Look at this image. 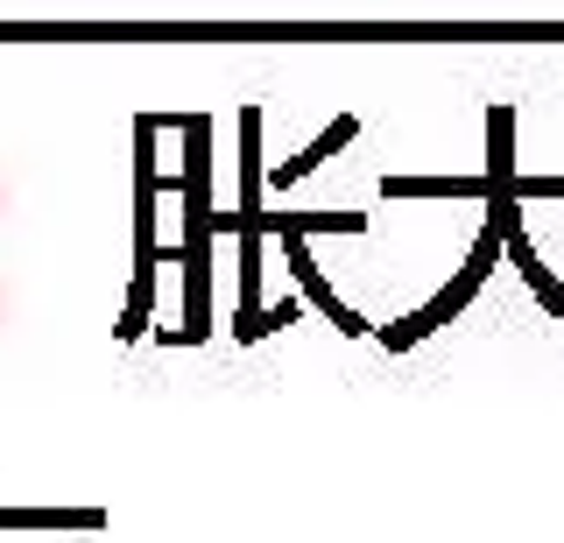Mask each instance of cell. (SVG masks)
<instances>
[{"label":"cell","mask_w":564,"mask_h":543,"mask_svg":"<svg viewBox=\"0 0 564 543\" xmlns=\"http://www.w3.org/2000/svg\"><path fill=\"white\" fill-rule=\"evenodd\" d=\"M0 530H106V508H0Z\"/></svg>","instance_id":"cell-6"},{"label":"cell","mask_w":564,"mask_h":543,"mask_svg":"<svg viewBox=\"0 0 564 543\" xmlns=\"http://www.w3.org/2000/svg\"><path fill=\"white\" fill-rule=\"evenodd\" d=\"M352 134H360V120H352V113H339V120H332V128H325V134H317V142H311V149H296V155H290V163H282V170H275V177H269V184H275V191H290V184H304V177H311V170H317V163H332V155H339V149L352 142Z\"/></svg>","instance_id":"cell-3"},{"label":"cell","mask_w":564,"mask_h":543,"mask_svg":"<svg viewBox=\"0 0 564 543\" xmlns=\"http://www.w3.org/2000/svg\"><path fill=\"white\" fill-rule=\"evenodd\" d=\"M261 191H269V177H261V113L247 107L240 113V205H234L240 219H261V213H269V205H261Z\"/></svg>","instance_id":"cell-4"},{"label":"cell","mask_w":564,"mask_h":543,"mask_svg":"<svg viewBox=\"0 0 564 543\" xmlns=\"http://www.w3.org/2000/svg\"><path fill=\"white\" fill-rule=\"evenodd\" d=\"M282 254H290V275H296V290H304V304H317V311H325L332 325L346 332V339H360V332H367V318H360V311H346V304H339V290L325 283V269L311 261V248H304V240H282Z\"/></svg>","instance_id":"cell-2"},{"label":"cell","mask_w":564,"mask_h":543,"mask_svg":"<svg viewBox=\"0 0 564 543\" xmlns=\"http://www.w3.org/2000/svg\"><path fill=\"white\" fill-rule=\"evenodd\" d=\"M508 261H516V275H522L529 290H536V304L551 311V318H564V283H557V275L536 261V248H529V234H516V240H508Z\"/></svg>","instance_id":"cell-7"},{"label":"cell","mask_w":564,"mask_h":543,"mask_svg":"<svg viewBox=\"0 0 564 543\" xmlns=\"http://www.w3.org/2000/svg\"><path fill=\"white\" fill-rule=\"evenodd\" d=\"M516 191V113L494 107L487 113V198H508Z\"/></svg>","instance_id":"cell-5"},{"label":"cell","mask_w":564,"mask_h":543,"mask_svg":"<svg viewBox=\"0 0 564 543\" xmlns=\"http://www.w3.org/2000/svg\"><path fill=\"white\" fill-rule=\"evenodd\" d=\"M516 198H564V177H516Z\"/></svg>","instance_id":"cell-9"},{"label":"cell","mask_w":564,"mask_h":543,"mask_svg":"<svg viewBox=\"0 0 564 543\" xmlns=\"http://www.w3.org/2000/svg\"><path fill=\"white\" fill-rule=\"evenodd\" d=\"M296 311H304V296H282V304L254 311V318H234V346H254V339H269L282 325H296Z\"/></svg>","instance_id":"cell-8"},{"label":"cell","mask_w":564,"mask_h":543,"mask_svg":"<svg viewBox=\"0 0 564 543\" xmlns=\"http://www.w3.org/2000/svg\"><path fill=\"white\" fill-rule=\"evenodd\" d=\"M501 254H508V240H501V234H494V226H487V234L473 240L466 269H458L452 283L431 296V304H423V311H410V318H395V325H381V332H375V339H381V354H410V346H416V339H431V332L445 325V318H458V311H466L473 296H480V283L494 275V261H501Z\"/></svg>","instance_id":"cell-1"}]
</instances>
